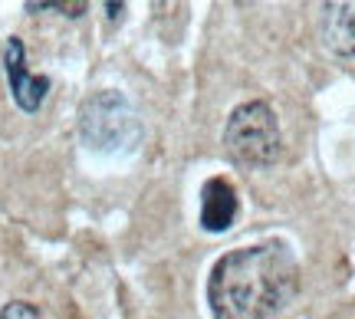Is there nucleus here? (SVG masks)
Instances as JSON below:
<instances>
[{
	"label": "nucleus",
	"mask_w": 355,
	"mask_h": 319,
	"mask_svg": "<svg viewBox=\"0 0 355 319\" xmlns=\"http://www.w3.org/2000/svg\"><path fill=\"white\" fill-rule=\"evenodd\" d=\"M86 0H76V3H69V0H46V3H26V10L30 13H40V10H56L63 13V17H83L86 13Z\"/></svg>",
	"instance_id": "7"
},
{
	"label": "nucleus",
	"mask_w": 355,
	"mask_h": 319,
	"mask_svg": "<svg viewBox=\"0 0 355 319\" xmlns=\"http://www.w3.org/2000/svg\"><path fill=\"white\" fill-rule=\"evenodd\" d=\"M322 40L336 56L355 60V0L322 3Z\"/></svg>",
	"instance_id": "6"
},
{
	"label": "nucleus",
	"mask_w": 355,
	"mask_h": 319,
	"mask_svg": "<svg viewBox=\"0 0 355 319\" xmlns=\"http://www.w3.org/2000/svg\"><path fill=\"white\" fill-rule=\"evenodd\" d=\"M79 139L92 152H132L141 139V122L122 92L99 89L79 109Z\"/></svg>",
	"instance_id": "2"
},
{
	"label": "nucleus",
	"mask_w": 355,
	"mask_h": 319,
	"mask_svg": "<svg viewBox=\"0 0 355 319\" xmlns=\"http://www.w3.org/2000/svg\"><path fill=\"white\" fill-rule=\"evenodd\" d=\"M224 148L241 168H266L279 158L283 135H279L277 112L263 99L237 105L224 126Z\"/></svg>",
	"instance_id": "3"
},
{
	"label": "nucleus",
	"mask_w": 355,
	"mask_h": 319,
	"mask_svg": "<svg viewBox=\"0 0 355 319\" xmlns=\"http://www.w3.org/2000/svg\"><path fill=\"white\" fill-rule=\"evenodd\" d=\"M300 290V264L290 243L263 241L230 250L211 267L207 307L214 319H270Z\"/></svg>",
	"instance_id": "1"
},
{
	"label": "nucleus",
	"mask_w": 355,
	"mask_h": 319,
	"mask_svg": "<svg viewBox=\"0 0 355 319\" xmlns=\"http://www.w3.org/2000/svg\"><path fill=\"white\" fill-rule=\"evenodd\" d=\"M241 211V198L227 178H211L201 188V227L207 234H224L234 227Z\"/></svg>",
	"instance_id": "5"
},
{
	"label": "nucleus",
	"mask_w": 355,
	"mask_h": 319,
	"mask_svg": "<svg viewBox=\"0 0 355 319\" xmlns=\"http://www.w3.org/2000/svg\"><path fill=\"white\" fill-rule=\"evenodd\" d=\"M105 13H109V17H119V13H122V3H105Z\"/></svg>",
	"instance_id": "9"
},
{
	"label": "nucleus",
	"mask_w": 355,
	"mask_h": 319,
	"mask_svg": "<svg viewBox=\"0 0 355 319\" xmlns=\"http://www.w3.org/2000/svg\"><path fill=\"white\" fill-rule=\"evenodd\" d=\"M0 319H43L40 309L33 303H24V300H13L7 307H0Z\"/></svg>",
	"instance_id": "8"
},
{
	"label": "nucleus",
	"mask_w": 355,
	"mask_h": 319,
	"mask_svg": "<svg viewBox=\"0 0 355 319\" xmlns=\"http://www.w3.org/2000/svg\"><path fill=\"white\" fill-rule=\"evenodd\" d=\"M3 73H7L10 99L17 103V109L26 115L40 112L43 99L50 96V79L26 69V46L20 37H10L3 43Z\"/></svg>",
	"instance_id": "4"
}]
</instances>
